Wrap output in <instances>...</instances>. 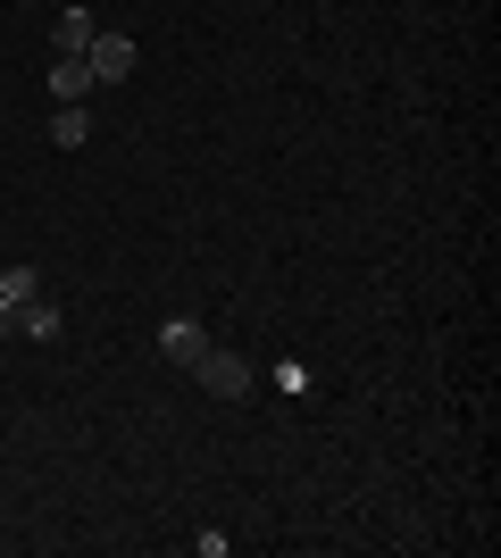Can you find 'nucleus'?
Here are the masks:
<instances>
[{"mask_svg": "<svg viewBox=\"0 0 501 558\" xmlns=\"http://www.w3.org/2000/svg\"><path fill=\"white\" fill-rule=\"evenodd\" d=\"M192 384H201V392L210 400H251V359H242V350H201V359H192Z\"/></svg>", "mask_w": 501, "mask_h": 558, "instance_id": "f257e3e1", "label": "nucleus"}, {"mask_svg": "<svg viewBox=\"0 0 501 558\" xmlns=\"http://www.w3.org/2000/svg\"><path fill=\"white\" fill-rule=\"evenodd\" d=\"M93 34H100L93 0H68V9L50 17V50H68V59H84V50H93Z\"/></svg>", "mask_w": 501, "mask_h": 558, "instance_id": "f03ea898", "label": "nucleus"}, {"mask_svg": "<svg viewBox=\"0 0 501 558\" xmlns=\"http://www.w3.org/2000/svg\"><path fill=\"white\" fill-rule=\"evenodd\" d=\"M84 68H93V84H126L134 75V34H93Z\"/></svg>", "mask_w": 501, "mask_h": 558, "instance_id": "7ed1b4c3", "label": "nucleus"}, {"mask_svg": "<svg viewBox=\"0 0 501 558\" xmlns=\"http://www.w3.org/2000/svg\"><path fill=\"white\" fill-rule=\"evenodd\" d=\"M210 342H217V333L201 326V317H167V326H159V350L176 359V367H192V359H201Z\"/></svg>", "mask_w": 501, "mask_h": 558, "instance_id": "20e7f679", "label": "nucleus"}, {"mask_svg": "<svg viewBox=\"0 0 501 558\" xmlns=\"http://www.w3.org/2000/svg\"><path fill=\"white\" fill-rule=\"evenodd\" d=\"M50 142H59V150H84V142H93V109H84V100H59V109H50Z\"/></svg>", "mask_w": 501, "mask_h": 558, "instance_id": "39448f33", "label": "nucleus"}, {"mask_svg": "<svg viewBox=\"0 0 501 558\" xmlns=\"http://www.w3.org/2000/svg\"><path fill=\"white\" fill-rule=\"evenodd\" d=\"M17 333H25V342H59V333H68L59 301H50V292H43V301H25V308H17Z\"/></svg>", "mask_w": 501, "mask_h": 558, "instance_id": "423d86ee", "label": "nucleus"}, {"mask_svg": "<svg viewBox=\"0 0 501 558\" xmlns=\"http://www.w3.org/2000/svg\"><path fill=\"white\" fill-rule=\"evenodd\" d=\"M84 93H93V68L59 50V59H50V100H84Z\"/></svg>", "mask_w": 501, "mask_h": 558, "instance_id": "0eeeda50", "label": "nucleus"}, {"mask_svg": "<svg viewBox=\"0 0 501 558\" xmlns=\"http://www.w3.org/2000/svg\"><path fill=\"white\" fill-rule=\"evenodd\" d=\"M0 301H9V308L43 301V267H0Z\"/></svg>", "mask_w": 501, "mask_h": 558, "instance_id": "6e6552de", "label": "nucleus"}, {"mask_svg": "<svg viewBox=\"0 0 501 558\" xmlns=\"http://www.w3.org/2000/svg\"><path fill=\"white\" fill-rule=\"evenodd\" d=\"M9 333H17V308H9V301H0V342H9Z\"/></svg>", "mask_w": 501, "mask_h": 558, "instance_id": "1a4fd4ad", "label": "nucleus"}]
</instances>
